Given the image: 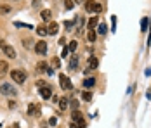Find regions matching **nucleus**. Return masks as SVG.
<instances>
[{
    "mask_svg": "<svg viewBox=\"0 0 151 128\" xmlns=\"http://www.w3.org/2000/svg\"><path fill=\"white\" fill-rule=\"evenodd\" d=\"M85 11L90 12V14H94V12L95 14H99V12L103 11V7H101L95 0H87V2H85Z\"/></svg>",
    "mask_w": 151,
    "mask_h": 128,
    "instance_id": "1",
    "label": "nucleus"
},
{
    "mask_svg": "<svg viewBox=\"0 0 151 128\" xmlns=\"http://www.w3.org/2000/svg\"><path fill=\"white\" fill-rule=\"evenodd\" d=\"M11 76H12V80H14L16 83H24V80H26V73H23L21 69H14V71L11 73Z\"/></svg>",
    "mask_w": 151,
    "mask_h": 128,
    "instance_id": "2",
    "label": "nucleus"
},
{
    "mask_svg": "<svg viewBox=\"0 0 151 128\" xmlns=\"http://www.w3.org/2000/svg\"><path fill=\"white\" fill-rule=\"evenodd\" d=\"M0 47H2V50L5 52V55H7L9 59H14V57H16V50H14L11 45H7L5 42H0Z\"/></svg>",
    "mask_w": 151,
    "mask_h": 128,
    "instance_id": "3",
    "label": "nucleus"
},
{
    "mask_svg": "<svg viewBox=\"0 0 151 128\" xmlns=\"http://www.w3.org/2000/svg\"><path fill=\"white\" fill-rule=\"evenodd\" d=\"M35 52L38 55H45L47 54V42H43V40H40L35 43Z\"/></svg>",
    "mask_w": 151,
    "mask_h": 128,
    "instance_id": "4",
    "label": "nucleus"
},
{
    "mask_svg": "<svg viewBox=\"0 0 151 128\" xmlns=\"http://www.w3.org/2000/svg\"><path fill=\"white\" fill-rule=\"evenodd\" d=\"M59 85L63 90H71V81L68 80L66 74H59Z\"/></svg>",
    "mask_w": 151,
    "mask_h": 128,
    "instance_id": "5",
    "label": "nucleus"
},
{
    "mask_svg": "<svg viewBox=\"0 0 151 128\" xmlns=\"http://www.w3.org/2000/svg\"><path fill=\"white\" fill-rule=\"evenodd\" d=\"M71 118H73V121H75L76 125H78V128H85V120H83V116H82L78 111H73Z\"/></svg>",
    "mask_w": 151,
    "mask_h": 128,
    "instance_id": "6",
    "label": "nucleus"
},
{
    "mask_svg": "<svg viewBox=\"0 0 151 128\" xmlns=\"http://www.w3.org/2000/svg\"><path fill=\"white\" fill-rule=\"evenodd\" d=\"M0 92L4 93V95H14L16 90L12 88V85H9V83H4L2 87H0Z\"/></svg>",
    "mask_w": 151,
    "mask_h": 128,
    "instance_id": "7",
    "label": "nucleus"
},
{
    "mask_svg": "<svg viewBox=\"0 0 151 128\" xmlns=\"http://www.w3.org/2000/svg\"><path fill=\"white\" fill-rule=\"evenodd\" d=\"M28 114H30V116H38V114H40V106L30 104V106H28Z\"/></svg>",
    "mask_w": 151,
    "mask_h": 128,
    "instance_id": "8",
    "label": "nucleus"
},
{
    "mask_svg": "<svg viewBox=\"0 0 151 128\" xmlns=\"http://www.w3.org/2000/svg\"><path fill=\"white\" fill-rule=\"evenodd\" d=\"M40 95H42L43 99H49V97L52 95V88H51L49 85H45V87H42V88H40Z\"/></svg>",
    "mask_w": 151,
    "mask_h": 128,
    "instance_id": "9",
    "label": "nucleus"
},
{
    "mask_svg": "<svg viewBox=\"0 0 151 128\" xmlns=\"http://www.w3.org/2000/svg\"><path fill=\"white\" fill-rule=\"evenodd\" d=\"M57 31H59V24H57V23H51L49 28H47V33L54 37V35H57Z\"/></svg>",
    "mask_w": 151,
    "mask_h": 128,
    "instance_id": "10",
    "label": "nucleus"
},
{
    "mask_svg": "<svg viewBox=\"0 0 151 128\" xmlns=\"http://www.w3.org/2000/svg\"><path fill=\"white\" fill-rule=\"evenodd\" d=\"M7 71H9V64L5 61H0V78H4L7 74Z\"/></svg>",
    "mask_w": 151,
    "mask_h": 128,
    "instance_id": "11",
    "label": "nucleus"
},
{
    "mask_svg": "<svg viewBox=\"0 0 151 128\" xmlns=\"http://www.w3.org/2000/svg\"><path fill=\"white\" fill-rule=\"evenodd\" d=\"M68 106H70V100H68L66 97H61V99H59V107L64 111V109H68Z\"/></svg>",
    "mask_w": 151,
    "mask_h": 128,
    "instance_id": "12",
    "label": "nucleus"
},
{
    "mask_svg": "<svg viewBox=\"0 0 151 128\" xmlns=\"http://www.w3.org/2000/svg\"><path fill=\"white\" fill-rule=\"evenodd\" d=\"M78 66V55H71L70 57V69H75Z\"/></svg>",
    "mask_w": 151,
    "mask_h": 128,
    "instance_id": "13",
    "label": "nucleus"
},
{
    "mask_svg": "<svg viewBox=\"0 0 151 128\" xmlns=\"http://www.w3.org/2000/svg\"><path fill=\"white\" fill-rule=\"evenodd\" d=\"M99 66V61H97V57H90L89 59V69H95Z\"/></svg>",
    "mask_w": 151,
    "mask_h": 128,
    "instance_id": "14",
    "label": "nucleus"
},
{
    "mask_svg": "<svg viewBox=\"0 0 151 128\" xmlns=\"http://www.w3.org/2000/svg\"><path fill=\"white\" fill-rule=\"evenodd\" d=\"M94 85H95V78H87V80L83 81V87H85V88H92Z\"/></svg>",
    "mask_w": 151,
    "mask_h": 128,
    "instance_id": "15",
    "label": "nucleus"
},
{
    "mask_svg": "<svg viewBox=\"0 0 151 128\" xmlns=\"http://www.w3.org/2000/svg\"><path fill=\"white\" fill-rule=\"evenodd\" d=\"M37 69L40 71V73H47V69H49V68H47V64H45L43 61H40V62L37 64Z\"/></svg>",
    "mask_w": 151,
    "mask_h": 128,
    "instance_id": "16",
    "label": "nucleus"
},
{
    "mask_svg": "<svg viewBox=\"0 0 151 128\" xmlns=\"http://www.w3.org/2000/svg\"><path fill=\"white\" fill-rule=\"evenodd\" d=\"M40 18L43 19V21H51V18H52V14H51V11H42V14H40Z\"/></svg>",
    "mask_w": 151,
    "mask_h": 128,
    "instance_id": "17",
    "label": "nucleus"
},
{
    "mask_svg": "<svg viewBox=\"0 0 151 128\" xmlns=\"http://www.w3.org/2000/svg\"><path fill=\"white\" fill-rule=\"evenodd\" d=\"M95 38H97L95 30H89V33H87V40H89V42H95Z\"/></svg>",
    "mask_w": 151,
    "mask_h": 128,
    "instance_id": "18",
    "label": "nucleus"
},
{
    "mask_svg": "<svg viewBox=\"0 0 151 128\" xmlns=\"http://www.w3.org/2000/svg\"><path fill=\"white\" fill-rule=\"evenodd\" d=\"M97 23H99V18H90V21H89V30H95Z\"/></svg>",
    "mask_w": 151,
    "mask_h": 128,
    "instance_id": "19",
    "label": "nucleus"
},
{
    "mask_svg": "<svg viewBox=\"0 0 151 128\" xmlns=\"http://www.w3.org/2000/svg\"><path fill=\"white\" fill-rule=\"evenodd\" d=\"M37 33L40 35V37H45V35H49V33H47V28H43V26H38V28H37Z\"/></svg>",
    "mask_w": 151,
    "mask_h": 128,
    "instance_id": "20",
    "label": "nucleus"
},
{
    "mask_svg": "<svg viewBox=\"0 0 151 128\" xmlns=\"http://www.w3.org/2000/svg\"><path fill=\"white\" fill-rule=\"evenodd\" d=\"M64 7H66L68 11H71V9L75 7V2H73V0H64Z\"/></svg>",
    "mask_w": 151,
    "mask_h": 128,
    "instance_id": "21",
    "label": "nucleus"
},
{
    "mask_svg": "<svg viewBox=\"0 0 151 128\" xmlns=\"http://www.w3.org/2000/svg\"><path fill=\"white\" fill-rule=\"evenodd\" d=\"M97 31H99V35H106V31H108V28H106V24H99V28H97Z\"/></svg>",
    "mask_w": 151,
    "mask_h": 128,
    "instance_id": "22",
    "label": "nucleus"
},
{
    "mask_svg": "<svg viewBox=\"0 0 151 128\" xmlns=\"http://www.w3.org/2000/svg\"><path fill=\"white\" fill-rule=\"evenodd\" d=\"M76 47H78V43H76V40H73V42H70V45H68V49H70V52H75Z\"/></svg>",
    "mask_w": 151,
    "mask_h": 128,
    "instance_id": "23",
    "label": "nucleus"
},
{
    "mask_svg": "<svg viewBox=\"0 0 151 128\" xmlns=\"http://www.w3.org/2000/svg\"><path fill=\"white\" fill-rule=\"evenodd\" d=\"M51 64H52V68H59V66H61V61H59V59H57V57H52V61H51Z\"/></svg>",
    "mask_w": 151,
    "mask_h": 128,
    "instance_id": "24",
    "label": "nucleus"
},
{
    "mask_svg": "<svg viewBox=\"0 0 151 128\" xmlns=\"http://www.w3.org/2000/svg\"><path fill=\"white\" fill-rule=\"evenodd\" d=\"M141 30H142V31L148 30V18H142V21H141Z\"/></svg>",
    "mask_w": 151,
    "mask_h": 128,
    "instance_id": "25",
    "label": "nucleus"
},
{
    "mask_svg": "<svg viewBox=\"0 0 151 128\" xmlns=\"http://www.w3.org/2000/svg\"><path fill=\"white\" fill-rule=\"evenodd\" d=\"M82 99H83V100H87V102H89V100H90V99H92V93H90V92H83V93H82Z\"/></svg>",
    "mask_w": 151,
    "mask_h": 128,
    "instance_id": "26",
    "label": "nucleus"
},
{
    "mask_svg": "<svg viewBox=\"0 0 151 128\" xmlns=\"http://www.w3.org/2000/svg\"><path fill=\"white\" fill-rule=\"evenodd\" d=\"M31 43H33V42H31V38H24V40H23V45H24L26 49H30V47H31Z\"/></svg>",
    "mask_w": 151,
    "mask_h": 128,
    "instance_id": "27",
    "label": "nucleus"
},
{
    "mask_svg": "<svg viewBox=\"0 0 151 128\" xmlns=\"http://www.w3.org/2000/svg\"><path fill=\"white\" fill-rule=\"evenodd\" d=\"M16 26H18V28H28V30H31V28H33L31 24H24V23H16Z\"/></svg>",
    "mask_w": 151,
    "mask_h": 128,
    "instance_id": "28",
    "label": "nucleus"
},
{
    "mask_svg": "<svg viewBox=\"0 0 151 128\" xmlns=\"http://www.w3.org/2000/svg\"><path fill=\"white\" fill-rule=\"evenodd\" d=\"M64 28H66V31H70V30L73 28V21H66V23H64Z\"/></svg>",
    "mask_w": 151,
    "mask_h": 128,
    "instance_id": "29",
    "label": "nucleus"
},
{
    "mask_svg": "<svg viewBox=\"0 0 151 128\" xmlns=\"http://www.w3.org/2000/svg\"><path fill=\"white\" fill-rule=\"evenodd\" d=\"M9 11H11V7H7V5H2L0 7V12H4V14H7Z\"/></svg>",
    "mask_w": 151,
    "mask_h": 128,
    "instance_id": "30",
    "label": "nucleus"
},
{
    "mask_svg": "<svg viewBox=\"0 0 151 128\" xmlns=\"http://www.w3.org/2000/svg\"><path fill=\"white\" fill-rule=\"evenodd\" d=\"M68 54H70V49H68V47H64V49H63V57H68Z\"/></svg>",
    "mask_w": 151,
    "mask_h": 128,
    "instance_id": "31",
    "label": "nucleus"
},
{
    "mask_svg": "<svg viewBox=\"0 0 151 128\" xmlns=\"http://www.w3.org/2000/svg\"><path fill=\"white\" fill-rule=\"evenodd\" d=\"M70 104H71V107H73V109L76 111V107H78V102H76V100H71Z\"/></svg>",
    "mask_w": 151,
    "mask_h": 128,
    "instance_id": "32",
    "label": "nucleus"
},
{
    "mask_svg": "<svg viewBox=\"0 0 151 128\" xmlns=\"http://www.w3.org/2000/svg\"><path fill=\"white\" fill-rule=\"evenodd\" d=\"M49 123L54 127V125H57V120H56V118H51V120H49Z\"/></svg>",
    "mask_w": 151,
    "mask_h": 128,
    "instance_id": "33",
    "label": "nucleus"
},
{
    "mask_svg": "<svg viewBox=\"0 0 151 128\" xmlns=\"http://www.w3.org/2000/svg\"><path fill=\"white\" fill-rule=\"evenodd\" d=\"M37 87L38 88H42V87H45V83H43V81H37Z\"/></svg>",
    "mask_w": 151,
    "mask_h": 128,
    "instance_id": "34",
    "label": "nucleus"
},
{
    "mask_svg": "<svg viewBox=\"0 0 151 128\" xmlns=\"http://www.w3.org/2000/svg\"><path fill=\"white\" fill-rule=\"evenodd\" d=\"M38 4H40V0H33V7H38Z\"/></svg>",
    "mask_w": 151,
    "mask_h": 128,
    "instance_id": "35",
    "label": "nucleus"
},
{
    "mask_svg": "<svg viewBox=\"0 0 151 128\" xmlns=\"http://www.w3.org/2000/svg\"><path fill=\"white\" fill-rule=\"evenodd\" d=\"M70 128H78V125H76V123H71V125H70Z\"/></svg>",
    "mask_w": 151,
    "mask_h": 128,
    "instance_id": "36",
    "label": "nucleus"
},
{
    "mask_svg": "<svg viewBox=\"0 0 151 128\" xmlns=\"http://www.w3.org/2000/svg\"><path fill=\"white\" fill-rule=\"evenodd\" d=\"M76 4H82V2H83V0H75Z\"/></svg>",
    "mask_w": 151,
    "mask_h": 128,
    "instance_id": "37",
    "label": "nucleus"
},
{
    "mask_svg": "<svg viewBox=\"0 0 151 128\" xmlns=\"http://www.w3.org/2000/svg\"><path fill=\"white\" fill-rule=\"evenodd\" d=\"M12 128H19V125H14V127H12Z\"/></svg>",
    "mask_w": 151,
    "mask_h": 128,
    "instance_id": "38",
    "label": "nucleus"
}]
</instances>
